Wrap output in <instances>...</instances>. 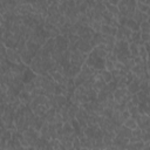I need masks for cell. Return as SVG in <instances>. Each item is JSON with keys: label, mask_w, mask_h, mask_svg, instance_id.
Instances as JSON below:
<instances>
[{"label": "cell", "mask_w": 150, "mask_h": 150, "mask_svg": "<svg viewBox=\"0 0 150 150\" xmlns=\"http://www.w3.org/2000/svg\"><path fill=\"white\" fill-rule=\"evenodd\" d=\"M23 90L28 91V93H32L34 89H35V83H34V80L30 81V82H27V83H23Z\"/></svg>", "instance_id": "cell-39"}, {"label": "cell", "mask_w": 150, "mask_h": 150, "mask_svg": "<svg viewBox=\"0 0 150 150\" xmlns=\"http://www.w3.org/2000/svg\"><path fill=\"white\" fill-rule=\"evenodd\" d=\"M43 122H45V120H43L41 116L35 115V117L33 118V121H32V123H30V125H29V127H33L35 130L40 131V129H41V127H42Z\"/></svg>", "instance_id": "cell-17"}, {"label": "cell", "mask_w": 150, "mask_h": 150, "mask_svg": "<svg viewBox=\"0 0 150 150\" xmlns=\"http://www.w3.org/2000/svg\"><path fill=\"white\" fill-rule=\"evenodd\" d=\"M77 49H79L80 52H82V53L88 54V53H90V52H91L93 47H91V45H90V42H89V41H84V40H81V39H80V41H79V46H77Z\"/></svg>", "instance_id": "cell-13"}, {"label": "cell", "mask_w": 150, "mask_h": 150, "mask_svg": "<svg viewBox=\"0 0 150 150\" xmlns=\"http://www.w3.org/2000/svg\"><path fill=\"white\" fill-rule=\"evenodd\" d=\"M149 19V14L148 13H142V20L143 21H148Z\"/></svg>", "instance_id": "cell-49"}, {"label": "cell", "mask_w": 150, "mask_h": 150, "mask_svg": "<svg viewBox=\"0 0 150 150\" xmlns=\"http://www.w3.org/2000/svg\"><path fill=\"white\" fill-rule=\"evenodd\" d=\"M40 47H41V46L38 45L36 42H34V41H32V40H26V49H27L33 56L36 55V53H38V50H39Z\"/></svg>", "instance_id": "cell-11"}, {"label": "cell", "mask_w": 150, "mask_h": 150, "mask_svg": "<svg viewBox=\"0 0 150 150\" xmlns=\"http://www.w3.org/2000/svg\"><path fill=\"white\" fill-rule=\"evenodd\" d=\"M0 141H1V135H0Z\"/></svg>", "instance_id": "cell-50"}, {"label": "cell", "mask_w": 150, "mask_h": 150, "mask_svg": "<svg viewBox=\"0 0 150 150\" xmlns=\"http://www.w3.org/2000/svg\"><path fill=\"white\" fill-rule=\"evenodd\" d=\"M115 136H116V134H115L114 131H103L102 141H103V143H104L105 148H108V149H109V146L111 145L112 139L115 138Z\"/></svg>", "instance_id": "cell-10"}, {"label": "cell", "mask_w": 150, "mask_h": 150, "mask_svg": "<svg viewBox=\"0 0 150 150\" xmlns=\"http://www.w3.org/2000/svg\"><path fill=\"white\" fill-rule=\"evenodd\" d=\"M94 9L95 11H97V12H103V11H105V6H104V4L103 2H97L96 5H95V7H94Z\"/></svg>", "instance_id": "cell-45"}, {"label": "cell", "mask_w": 150, "mask_h": 150, "mask_svg": "<svg viewBox=\"0 0 150 150\" xmlns=\"http://www.w3.org/2000/svg\"><path fill=\"white\" fill-rule=\"evenodd\" d=\"M137 109H138L139 115H142V114L149 115L150 109H149V104H148V103H138V104H137Z\"/></svg>", "instance_id": "cell-28"}, {"label": "cell", "mask_w": 150, "mask_h": 150, "mask_svg": "<svg viewBox=\"0 0 150 150\" xmlns=\"http://www.w3.org/2000/svg\"><path fill=\"white\" fill-rule=\"evenodd\" d=\"M87 55L86 53H82L80 52L79 49L75 50V52H71L70 53V64H77V66H82L87 59Z\"/></svg>", "instance_id": "cell-2"}, {"label": "cell", "mask_w": 150, "mask_h": 150, "mask_svg": "<svg viewBox=\"0 0 150 150\" xmlns=\"http://www.w3.org/2000/svg\"><path fill=\"white\" fill-rule=\"evenodd\" d=\"M48 73L50 74V76H52V79H53V81L55 83H57V84H64V86L67 84L69 77L64 76L62 73H60L57 70H52V71H48Z\"/></svg>", "instance_id": "cell-6"}, {"label": "cell", "mask_w": 150, "mask_h": 150, "mask_svg": "<svg viewBox=\"0 0 150 150\" xmlns=\"http://www.w3.org/2000/svg\"><path fill=\"white\" fill-rule=\"evenodd\" d=\"M0 1H2V0H0Z\"/></svg>", "instance_id": "cell-51"}, {"label": "cell", "mask_w": 150, "mask_h": 150, "mask_svg": "<svg viewBox=\"0 0 150 150\" xmlns=\"http://www.w3.org/2000/svg\"><path fill=\"white\" fill-rule=\"evenodd\" d=\"M18 97H19V100H20L22 103H25V104H29V103L32 102V100H33L30 93H28V91H26V90H23V89L19 93Z\"/></svg>", "instance_id": "cell-15"}, {"label": "cell", "mask_w": 150, "mask_h": 150, "mask_svg": "<svg viewBox=\"0 0 150 150\" xmlns=\"http://www.w3.org/2000/svg\"><path fill=\"white\" fill-rule=\"evenodd\" d=\"M87 8H88V5H87V2H86V1H82V2H81L79 6H77L79 12H80V13H82V14H84V13H86Z\"/></svg>", "instance_id": "cell-43"}, {"label": "cell", "mask_w": 150, "mask_h": 150, "mask_svg": "<svg viewBox=\"0 0 150 150\" xmlns=\"http://www.w3.org/2000/svg\"><path fill=\"white\" fill-rule=\"evenodd\" d=\"M43 28L47 30V33L49 34V36H50V38H55L56 35H59V34H60V32H59V28H57L55 25H52V23L45 22V25H43Z\"/></svg>", "instance_id": "cell-12"}, {"label": "cell", "mask_w": 150, "mask_h": 150, "mask_svg": "<svg viewBox=\"0 0 150 150\" xmlns=\"http://www.w3.org/2000/svg\"><path fill=\"white\" fill-rule=\"evenodd\" d=\"M127 128H129V129H135V128H137V123H136V121L134 120V118H131V117H129L124 123H123Z\"/></svg>", "instance_id": "cell-37"}, {"label": "cell", "mask_w": 150, "mask_h": 150, "mask_svg": "<svg viewBox=\"0 0 150 150\" xmlns=\"http://www.w3.org/2000/svg\"><path fill=\"white\" fill-rule=\"evenodd\" d=\"M62 132L64 135H70V134L74 132V129H73L70 122H63V124H62Z\"/></svg>", "instance_id": "cell-29"}, {"label": "cell", "mask_w": 150, "mask_h": 150, "mask_svg": "<svg viewBox=\"0 0 150 150\" xmlns=\"http://www.w3.org/2000/svg\"><path fill=\"white\" fill-rule=\"evenodd\" d=\"M71 145H73L74 149H81V144H80V138H79V136H75V137H74V139H73V142H71Z\"/></svg>", "instance_id": "cell-44"}, {"label": "cell", "mask_w": 150, "mask_h": 150, "mask_svg": "<svg viewBox=\"0 0 150 150\" xmlns=\"http://www.w3.org/2000/svg\"><path fill=\"white\" fill-rule=\"evenodd\" d=\"M54 40H55V49H56V50L63 53L64 50L68 49L69 41H68V39H67L66 36L59 34V35H56V36L54 38Z\"/></svg>", "instance_id": "cell-3"}, {"label": "cell", "mask_w": 150, "mask_h": 150, "mask_svg": "<svg viewBox=\"0 0 150 150\" xmlns=\"http://www.w3.org/2000/svg\"><path fill=\"white\" fill-rule=\"evenodd\" d=\"M136 9H138L142 13H148L149 14V5L141 2V1H136Z\"/></svg>", "instance_id": "cell-30"}, {"label": "cell", "mask_w": 150, "mask_h": 150, "mask_svg": "<svg viewBox=\"0 0 150 150\" xmlns=\"http://www.w3.org/2000/svg\"><path fill=\"white\" fill-rule=\"evenodd\" d=\"M81 70V66H77V64H70L69 69H68V73H67V77H70V79H74Z\"/></svg>", "instance_id": "cell-18"}, {"label": "cell", "mask_w": 150, "mask_h": 150, "mask_svg": "<svg viewBox=\"0 0 150 150\" xmlns=\"http://www.w3.org/2000/svg\"><path fill=\"white\" fill-rule=\"evenodd\" d=\"M35 77H36V74H35V73L27 66L26 69H25L23 73H22V82H23V83L30 82V81H33Z\"/></svg>", "instance_id": "cell-9"}, {"label": "cell", "mask_w": 150, "mask_h": 150, "mask_svg": "<svg viewBox=\"0 0 150 150\" xmlns=\"http://www.w3.org/2000/svg\"><path fill=\"white\" fill-rule=\"evenodd\" d=\"M116 135H120V136H122V137L129 138V137L131 136V129H129V128H127L124 124H122V125L120 127L118 132H117Z\"/></svg>", "instance_id": "cell-21"}, {"label": "cell", "mask_w": 150, "mask_h": 150, "mask_svg": "<svg viewBox=\"0 0 150 150\" xmlns=\"http://www.w3.org/2000/svg\"><path fill=\"white\" fill-rule=\"evenodd\" d=\"M127 28H129L131 32H136V30H139V25L134 20V19H127L125 21V25H124Z\"/></svg>", "instance_id": "cell-20"}, {"label": "cell", "mask_w": 150, "mask_h": 150, "mask_svg": "<svg viewBox=\"0 0 150 150\" xmlns=\"http://www.w3.org/2000/svg\"><path fill=\"white\" fill-rule=\"evenodd\" d=\"M141 79H138L137 76H134V79H132V81L127 86V89H128V91L132 95V94H136L138 90H139V83H141Z\"/></svg>", "instance_id": "cell-8"}, {"label": "cell", "mask_w": 150, "mask_h": 150, "mask_svg": "<svg viewBox=\"0 0 150 150\" xmlns=\"http://www.w3.org/2000/svg\"><path fill=\"white\" fill-rule=\"evenodd\" d=\"M149 39H150V35H149V33H141V40H142L143 42H146V41H149Z\"/></svg>", "instance_id": "cell-47"}, {"label": "cell", "mask_w": 150, "mask_h": 150, "mask_svg": "<svg viewBox=\"0 0 150 150\" xmlns=\"http://www.w3.org/2000/svg\"><path fill=\"white\" fill-rule=\"evenodd\" d=\"M80 138V144H81V149L87 148V149H91V138L87 137V136H81Z\"/></svg>", "instance_id": "cell-22"}, {"label": "cell", "mask_w": 150, "mask_h": 150, "mask_svg": "<svg viewBox=\"0 0 150 150\" xmlns=\"http://www.w3.org/2000/svg\"><path fill=\"white\" fill-rule=\"evenodd\" d=\"M141 41V32L139 30H136V32H132L131 33V36H130V41L129 42H134V43H137ZM128 42V43H129Z\"/></svg>", "instance_id": "cell-33"}, {"label": "cell", "mask_w": 150, "mask_h": 150, "mask_svg": "<svg viewBox=\"0 0 150 150\" xmlns=\"http://www.w3.org/2000/svg\"><path fill=\"white\" fill-rule=\"evenodd\" d=\"M100 75H101L102 80H103L105 83H108V82H110V81L112 80V75H111V73H110L109 70L102 69V70H100Z\"/></svg>", "instance_id": "cell-25"}, {"label": "cell", "mask_w": 150, "mask_h": 150, "mask_svg": "<svg viewBox=\"0 0 150 150\" xmlns=\"http://www.w3.org/2000/svg\"><path fill=\"white\" fill-rule=\"evenodd\" d=\"M116 30H117L116 27H112V26H109V25H101V30H100V33H102V34H104V35L115 36Z\"/></svg>", "instance_id": "cell-14"}, {"label": "cell", "mask_w": 150, "mask_h": 150, "mask_svg": "<svg viewBox=\"0 0 150 150\" xmlns=\"http://www.w3.org/2000/svg\"><path fill=\"white\" fill-rule=\"evenodd\" d=\"M135 121H136L138 128H141V129H143V130H149V127H150V118H149V115H146V114L138 115V117H137Z\"/></svg>", "instance_id": "cell-5"}, {"label": "cell", "mask_w": 150, "mask_h": 150, "mask_svg": "<svg viewBox=\"0 0 150 150\" xmlns=\"http://www.w3.org/2000/svg\"><path fill=\"white\" fill-rule=\"evenodd\" d=\"M6 59L11 63H21L22 62L19 52L14 48H6Z\"/></svg>", "instance_id": "cell-4"}, {"label": "cell", "mask_w": 150, "mask_h": 150, "mask_svg": "<svg viewBox=\"0 0 150 150\" xmlns=\"http://www.w3.org/2000/svg\"><path fill=\"white\" fill-rule=\"evenodd\" d=\"M134 64H135V62H134V59H132V57H129V59H127V60L123 62V66H124L128 70H130V68H131Z\"/></svg>", "instance_id": "cell-40"}, {"label": "cell", "mask_w": 150, "mask_h": 150, "mask_svg": "<svg viewBox=\"0 0 150 150\" xmlns=\"http://www.w3.org/2000/svg\"><path fill=\"white\" fill-rule=\"evenodd\" d=\"M77 110H79V105H76V104H74V103H71V104L68 107L67 112H68V116H69V118H70V120L75 117V115H76Z\"/></svg>", "instance_id": "cell-27"}, {"label": "cell", "mask_w": 150, "mask_h": 150, "mask_svg": "<svg viewBox=\"0 0 150 150\" xmlns=\"http://www.w3.org/2000/svg\"><path fill=\"white\" fill-rule=\"evenodd\" d=\"M20 57H21V61H22V63H25L26 66H29V63L32 62V60H33V55L27 50V49H25L23 52H21L20 53Z\"/></svg>", "instance_id": "cell-16"}, {"label": "cell", "mask_w": 150, "mask_h": 150, "mask_svg": "<svg viewBox=\"0 0 150 150\" xmlns=\"http://www.w3.org/2000/svg\"><path fill=\"white\" fill-rule=\"evenodd\" d=\"M130 102H131V104H134V105H137V104L139 103V101H138L136 94H132V95H131V97H130Z\"/></svg>", "instance_id": "cell-46"}, {"label": "cell", "mask_w": 150, "mask_h": 150, "mask_svg": "<svg viewBox=\"0 0 150 150\" xmlns=\"http://www.w3.org/2000/svg\"><path fill=\"white\" fill-rule=\"evenodd\" d=\"M139 32H141V33H149V32H150L149 21H142V22L139 23Z\"/></svg>", "instance_id": "cell-35"}, {"label": "cell", "mask_w": 150, "mask_h": 150, "mask_svg": "<svg viewBox=\"0 0 150 150\" xmlns=\"http://www.w3.org/2000/svg\"><path fill=\"white\" fill-rule=\"evenodd\" d=\"M127 109H128V111H129V114H130V117H131V118L136 120V118L138 117L139 112H138L137 105H130V107H129V108H127Z\"/></svg>", "instance_id": "cell-32"}, {"label": "cell", "mask_w": 150, "mask_h": 150, "mask_svg": "<svg viewBox=\"0 0 150 150\" xmlns=\"http://www.w3.org/2000/svg\"><path fill=\"white\" fill-rule=\"evenodd\" d=\"M130 117V114H129V111H128V109L125 108V109H123L121 112H120V121H121V123L123 124L128 118Z\"/></svg>", "instance_id": "cell-36"}, {"label": "cell", "mask_w": 150, "mask_h": 150, "mask_svg": "<svg viewBox=\"0 0 150 150\" xmlns=\"http://www.w3.org/2000/svg\"><path fill=\"white\" fill-rule=\"evenodd\" d=\"M6 60V47L4 43H0V61Z\"/></svg>", "instance_id": "cell-42"}, {"label": "cell", "mask_w": 150, "mask_h": 150, "mask_svg": "<svg viewBox=\"0 0 150 150\" xmlns=\"http://www.w3.org/2000/svg\"><path fill=\"white\" fill-rule=\"evenodd\" d=\"M41 47L45 48L46 50H48L49 53H52V52L55 49V40H54V38H48V39L46 40V42H45Z\"/></svg>", "instance_id": "cell-19"}, {"label": "cell", "mask_w": 150, "mask_h": 150, "mask_svg": "<svg viewBox=\"0 0 150 150\" xmlns=\"http://www.w3.org/2000/svg\"><path fill=\"white\" fill-rule=\"evenodd\" d=\"M87 96H88V100L89 101H96V97H97V91L95 89H88L87 90Z\"/></svg>", "instance_id": "cell-38"}, {"label": "cell", "mask_w": 150, "mask_h": 150, "mask_svg": "<svg viewBox=\"0 0 150 150\" xmlns=\"http://www.w3.org/2000/svg\"><path fill=\"white\" fill-rule=\"evenodd\" d=\"M5 109H6V103H5V102H1V103H0V116L4 114Z\"/></svg>", "instance_id": "cell-48"}, {"label": "cell", "mask_w": 150, "mask_h": 150, "mask_svg": "<svg viewBox=\"0 0 150 150\" xmlns=\"http://www.w3.org/2000/svg\"><path fill=\"white\" fill-rule=\"evenodd\" d=\"M104 69H105V70H109V71H111V70L114 69V62H112L111 60H109V59H105Z\"/></svg>", "instance_id": "cell-41"}, {"label": "cell", "mask_w": 150, "mask_h": 150, "mask_svg": "<svg viewBox=\"0 0 150 150\" xmlns=\"http://www.w3.org/2000/svg\"><path fill=\"white\" fill-rule=\"evenodd\" d=\"M101 22L100 21H96V20H89L88 22V26L94 30V32H100L101 30Z\"/></svg>", "instance_id": "cell-31"}, {"label": "cell", "mask_w": 150, "mask_h": 150, "mask_svg": "<svg viewBox=\"0 0 150 150\" xmlns=\"http://www.w3.org/2000/svg\"><path fill=\"white\" fill-rule=\"evenodd\" d=\"M128 49H129L130 56H131L132 59H134V57H136V56H138V45H137V43H134V42H129Z\"/></svg>", "instance_id": "cell-23"}, {"label": "cell", "mask_w": 150, "mask_h": 150, "mask_svg": "<svg viewBox=\"0 0 150 150\" xmlns=\"http://www.w3.org/2000/svg\"><path fill=\"white\" fill-rule=\"evenodd\" d=\"M15 11L20 15H27V14H30V13H35V11H34V8L32 7L30 4H19L15 7Z\"/></svg>", "instance_id": "cell-7"}, {"label": "cell", "mask_w": 150, "mask_h": 150, "mask_svg": "<svg viewBox=\"0 0 150 150\" xmlns=\"http://www.w3.org/2000/svg\"><path fill=\"white\" fill-rule=\"evenodd\" d=\"M84 63L87 66H89L90 68L93 69H96V70H102L104 69V63H105V59L104 57H101L96 54V52L94 50V48L91 49L90 53H88L87 55V59L84 61Z\"/></svg>", "instance_id": "cell-1"}, {"label": "cell", "mask_w": 150, "mask_h": 150, "mask_svg": "<svg viewBox=\"0 0 150 150\" xmlns=\"http://www.w3.org/2000/svg\"><path fill=\"white\" fill-rule=\"evenodd\" d=\"M136 96L139 101V103H148L149 104V95H146L145 93H143L142 90H138L136 93Z\"/></svg>", "instance_id": "cell-26"}, {"label": "cell", "mask_w": 150, "mask_h": 150, "mask_svg": "<svg viewBox=\"0 0 150 150\" xmlns=\"http://www.w3.org/2000/svg\"><path fill=\"white\" fill-rule=\"evenodd\" d=\"M54 95H67V87L64 84H55L54 88Z\"/></svg>", "instance_id": "cell-24"}, {"label": "cell", "mask_w": 150, "mask_h": 150, "mask_svg": "<svg viewBox=\"0 0 150 150\" xmlns=\"http://www.w3.org/2000/svg\"><path fill=\"white\" fill-rule=\"evenodd\" d=\"M139 90H142L143 93H145L146 95H149V80H143L139 83Z\"/></svg>", "instance_id": "cell-34"}]
</instances>
